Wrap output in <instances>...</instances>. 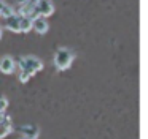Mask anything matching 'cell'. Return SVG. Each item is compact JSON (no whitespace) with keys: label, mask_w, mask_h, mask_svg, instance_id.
I'll return each mask as SVG.
<instances>
[{"label":"cell","mask_w":148,"mask_h":139,"mask_svg":"<svg viewBox=\"0 0 148 139\" xmlns=\"http://www.w3.org/2000/svg\"><path fill=\"white\" fill-rule=\"evenodd\" d=\"M73 60H75V54L70 49H67V47H59L54 54V66L59 71L67 70L73 63Z\"/></svg>","instance_id":"cell-1"},{"label":"cell","mask_w":148,"mask_h":139,"mask_svg":"<svg viewBox=\"0 0 148 139\" xmlns=\"http://www.w3.org/2000/svg\"><path fill=\"white\" fill-rule=\"evenodd\" d=\"M18 68L24 70V71L30 73V74H35V73L42 71L43 70V62L38 59V57H34V55H24L18 60Z\"/></svg>","instance_id":"cell-2"},{"label":"cell","mask_w":148,"mask_h":139,"mask_svg":"<svg viewBox=\"0 0 148 139\" xmlns=\"http://www.w3.org/2000/svg\"><path fill=\"white\" fill-rule=\"evenodd\" d=\"M34 8L38 13V16H43V18H48L54 13V5H53L51 0H38Z\"/></svg>","instance_id":"cell-3"},{"label":"cell","mask_w":148,"mask_h":139,"mask_svg":"<svg viewBox=\"0 0 148 139\" xmlns=\"http://www.w3.org/2000/svg\"><path fill=\"white\" fill-rule=\"evenodd\" d=\"M18 131L21 133V136L26 139H37L40 134V128L34 123H27V125H23L18 128Z\"/></svg>","instance_id":"cell-4"},{"label":"cell","mask_w":148,"mask_h":139,"mask_svg":"<svg viewBox=\"0 0 148 139\" xmlns=\"http://www.w3.org/2000/svg\"><path fill=\"white\" fill-rule=\"evenodd\" d=\"M16 70V62L11 55H3L0 59V71L3 74H13Z\"/></svg>","instance_id":"cell-5"},{"label":"cell","mask_w":148,"mask_h":139,"mask_svg":"<svg viewBox=\"0 0 148 139\" xmlns=\"http://www.w3.org/2000/svg\"><path fill=\"white\" fill-rule=\"evenodd\" d=\"M32 27L35 28L37 33L45 35L46 32H48L49 25H48V21H46V18H43V16H38V18H35V19L32 21Z\"/></svg>","instance_id":"cell-6"},{"label":"cell","mask_w":148,"mask_h":139,"mask_svg":"<svg viewBox=\"0 0 148 139\" xmlns=\"http://www.w3.org/2000/svg\"><path fill=\"white\" fill-rule=\"evenodd\" d=\"M5 27H7L8 30L14 32V33H21V30H19V14L14 13L10 18L5 19Z\"/></svg>","instance_id":"cell-7"},{"label":"cell","mask_w":148,"mask_h":139,"mask_svg":"<svg viewBox=\"0 0 148 139\" xmlns=\"http://www.w3.org/2000/svg\"><path fill=\"white\" fill-rule=\"evenodd\" d=\"M13 131V125H11V117L10 115H5L3 120L0 122V139L7 138L10 133Z\"/></svg>","instance_id":"cell-8"},{"label":"cell","mask_w":148,"mask_h":139,"mask_svg":"<svg viewBox=\"0 0 148 139\" xmlns=\"http://www.w3.org/2000/svg\"><path fill=\"white\" fill-rule=\"evenodd\" d=\"M19 30L23 33L32 30V19H29L27 16H19Z\"/></svg>","instance_id":"cell-9"},{"label":"cell","mask_w":148,"mask_h":139,"mask_svg":"<svg viewBox=\"0 0 148 139\" xmlns=\"http://www.w3.org/2000/svg\"><path fill=\"white\" fill-rule=\"evenodd\" d=\"M18 78H19V82H23V84H26L27 81H29L30 78H32V74L27 71H24V70H19V73H18Z\"/></svg>","instance_id":"cell-10"},{"label":"cell","mask_w":148,"mask_h":139,"mask_svg":"<svg viewBox=\"0 0 148 139\" xmlns=\"http://www.w3.org/2000/svg\"><path fill=\"white\" fill-rule=\"evenodd\" d=\"M7 107H8V100L3 96V95H0V114H5Z\"/></svg>","instance_id":"cell-11"},{"label":"cell","mask_w":148,"mask_h":139,"mask_svg":"<svg viewBox=\"0 0 148 139\" xmlns=\"http://www.w3.org/2000/svg\"><path fill=\"white\" fill-rule=\"evenodd\" d=\"M14 2H16L18 3V5H26V3H29V0H14Z\"/></svg>","instance_id":"cell-12"},{"label":"cell","mask_w":148,"mask_h":139,"mask_svg":"<svg viewBox=\"0 0 148 139\" xmlns=\"http://www.w3.org/2000/svg\"><path fill=\"white\" fill-rule=\"evenodd\" d=\"M0 40H2V25H0Z\"/></svg>","instance_id":"cell-13"},{"label":"cell","mask_w":148,"mask_h":139,"mask_svg":"<svg viewBox=\"0 0 148 139\" xmlns=\"http://www.w3.org/2000/svg\"><path fill=\"white\" fill-rule=\"evenodd\" d=\"M21 139H26V138H21Z\"/></svg>","instance_id":"cell-14"}]
</instances>
